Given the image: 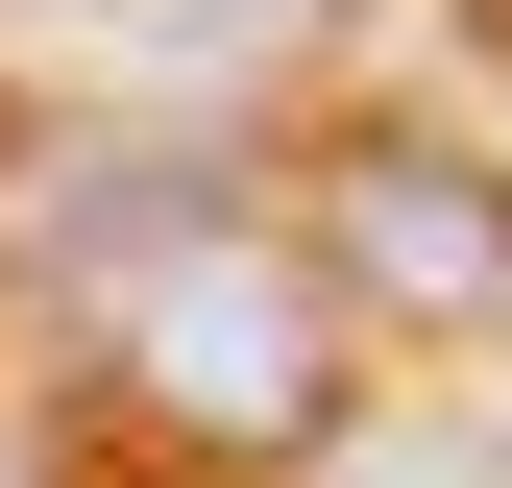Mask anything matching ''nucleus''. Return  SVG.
<instances>
[{"label":"nucleus","mask_w":512,"mask_h":488,"mask_svg":"<svg viewBox=\"0 0 512 488\" xmlns=\"http://www.w3.org/2000/svg\"><path fill=\"white\" fill-rule=\"evenodd\" d=\"M98 342H122V391H147L171 440H220V464H293L317 415H342V293H317L293 244H244L220 196L98 293Z\"/></svg>","instance_id":"nucleus-1"},{"label":"nucleus","mask_w":512,"mask_h":488,"mask_svg":"<svg viewBox=\"0 0 512 488\" xmlns=\"http://www.w3.org/2000/svg\"><path fill=\"white\" fill-rule=\"evenodd\" d=\"M317 269H342V318L512 342V171L439 147V122H342L317 147Z\"/></svg>","instance_id":"nucleus-2"}]
</instances>
